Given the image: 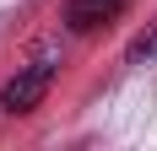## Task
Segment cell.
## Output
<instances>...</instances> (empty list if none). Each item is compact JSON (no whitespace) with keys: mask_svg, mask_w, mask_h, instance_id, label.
Returning a JSON list of instances; mask_svg holds the SVG:
<instances>
[{"mask_svg":"<svg viewBox=\"0 0 157 151\" xmlns=\"http://www.w3.org/2000/svg\"><path fill=\"white\" fill-rule=\"evenodd\" d=\"M54 70H60V65L49 60V54L27 60L6 87H0V113H11V119H16V113H33V108L49 97V87H54Z\"/></svg>","mask_w":157,"mask_h":151,"instance_id":"cell-1","label":"cell"},{"mask_svg":"<svg viewBox=\"0 0 157 151\" xmlns=\"http://www.w3.org/2000/svg\"><path fill=\"white\" fill-rule=\"evenodd\" d=\"M130 0H71L65 6V22H71V32H98L103 22H114V16L125 11Z\"/></svg>","mask_w":157,"mask_h":151,"instance_id":"cell-2","label":"cell"}]
</instances>
